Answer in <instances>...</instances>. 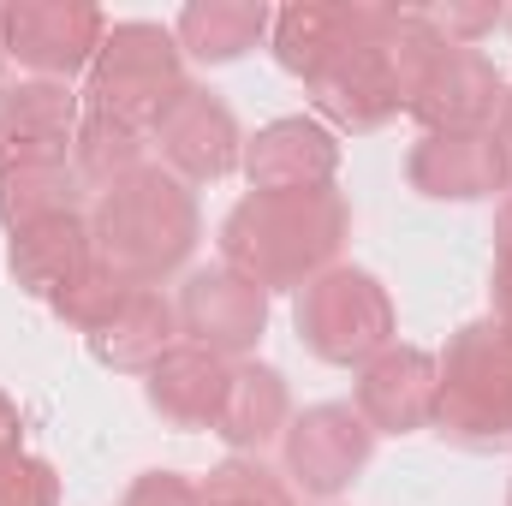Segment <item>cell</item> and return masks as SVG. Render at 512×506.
Returning a JSON list of instances; mask_svg holds the SVG:
<instances>
[{
    "instance_id": "6da1fadb",
    "label": "cell",
    "mask_w": 512,
    "mask_h": 506,
    "mask_svg": "<svg viewBox=\"0 0 512 506\" xmlns=\"http://www.w3.org/2000/svg\"><path fill=\"white\" fill-rule=\"evenodd\" d=\"M352 209L334 185L322 191H251L221 221V262L262 292H298L340 262Z\"/></svg>"
},
{
    "instance_id": "7a4b0ae2",
    "label": "cell",
    "mask_w": 512,
    "mask_h": 506,
    "mask_svg": "<svg viewBox=\"0 0 512 506\" xmlns=\"http://www.w3.org/2000/svg\"><path fill=\"white\" fill-rule=\"evenodd\" d=\"M197 197L185 179H173L161 161L137 167L114 191L96 197L90 209V239H96V262L114 268L131 286H155L167 274H179L191 251H197Z\"/></svg>"
},
{
    "instance_id": "3957f363",
    "label": "cell",
    "mask_w": 512,
    "mask_h": 506,
    "mask_svg": "<svg viewBox=\"0 0 512 506\" xmlns=\"http://www.w3.org/2000/svg\"><path fill=\"white\" fill-rule=\"evenodd\" d=\"M435 393V429L465 453L512 447V334L501 322H471L453 334Z\"/></svg>"
},
{
    "instance_id": "277c9868",
    "label": "cell",
    "mask_w": 512,
    "mask_h": 506,
    "mask_svg": "<svg viewBox=\"0 0 512 506\" xmlns=\"http://www.w3.org/2000/svg\"><path fill=\"white\" fill-rule=\"evenodd\" d=\"M292 328L298 340L340 370H364L370 358H382L393 346V298L370 268H346L334 262L328 274H316L310 286H298L292 298Z\"/></svg>"
},
{
    "instance_id": "5b68a950",
    "label": "cell",
    "mask_w": 512,
    "mask_h": 506,
    "mask_svg": "<svg viewBox=\"0 0 512 506\" xmlns=\"http://www.w3.org/2000/svg\"><path fill=\"white\" fill-rule=\"evenodd\" d=\"M185 90V54L173 42V30L126 18L108 24L96 60H90V114H114L126 126L149 131L155 114Z\"/></svg>"
},
{
    "instance_id": "8992f818",
    "label": "cell",
    "mask_w": 512,
    "mask_h": 506,
    "mask_svg": "<svg viewBox=\"0 0 512 506\" xmlns=\"http://www.w3.org/2000/svg\"><path fill=\"white\" fill-rule=\"evenodd\" d=\"M376 453V429L358 417V405H310L286 423L280 435V477L292 483V495H316V501H334L358 483V471L370 465Z\"/></svg>"
},
{
    "instance_id": "52a82bcc",
    "label": "cell",
    "mask_w": 512,
    "mask_h": 506,
    "mask_svg": "<svg viewBox=\"0 0 512 506\" xmlns=\"http://www.w3.org/2000/svg\"><path fill=\"white\" fill-rule=\"evenodd\" d=\"M0 36H6V60L24 78L66 84L96 60L108 18L102 6H84V0H18V6H0Z\"/></svg>"
},
{
    "instance_id": "ba28073f",
    "label": "cell",
    "mask_w": 512,
    "mask_h": 506,
    "mask_svg": "<svg viewBox=\"0 0 512 506\" xmlns=\"http://www.w3.org/2000/svg\"><path fill=\"white\" fill-rule=\"evenodd\" d=\"M149 143L161 155V167L185 185H215L227 179L239 161H245V137H239V120L233 108L215 96V90H197L185 84L149 126Z\"/></svg>"
},
{
    "instance_id": "9c48e42d",
    "label": "cell",
    "mask_w": 512,
    "mask_h": 506,
    "mask_svg": "<svg viewBox=\"0 0 512 506\" xmlns=\"http://www.w3.org/2000/svg\"><path fill=\"white\" fill-rule=\"evenodd\" d=\"M501 108H507V78L495 72V60L483 48H441L405 102V114L423 126V137L489 131L501 120Z\"/></svg>"
},
{
    "instance_id": "30bf717a",
    "label": "cell",
    "mask_w": 512,
    "mask_h": 506,
    "mask_svg": "<svg viewBox=\"0 0 512 506\" xmlns=\"http://www.w3.org/2000/svg\"><path fill=\"white\" fill-rule=\"evenodd\" d=\"M173 310H179V334L191 346L227 358V364L245 358L262 340V328H268V292L256 280H245V274H233L227 262L221 268H197Z\"/></svg>"
},
{
    "instance_id": "8fae6325",
    "label": "cell",
    "mask_w": 512,
    "mask_h": 506,
    "mask_svg": "<svg viewBox=\"0 0 512 506\" xmlns=\"http://www.w3.org/2000/svg\"><path fill=\"white\" fill-rule=\"evenodd\" d=\"M310 102L328 120V131H382L393 114H405V90H399L387 42H352V48H340L310 78Z\"/></svg>"
},
{
    "instance_id": "7c38bea8",
    "label": "cell",
    "mask_w": 512,
    "mask_h": 506,
    "mask_svg": "<svg viewBox=\"0 0 512 506\" xmlns=\"http://www.w3.org/2000/svg\"><path fill=\"white\" fill-rule=\"evenodd\" d=\"M245 179L251 191H322L340 173V137L316 114H286L245 137Z\"/></svg>"
},
{
    "instance_id": "4fadbf2b",
    "label": "cell",
    "mask_w": 512,
    "mask_h": 506,
    "mask_svg": "<svg viewBox=\"0 0 512 506\" xmlns=\"http://www.w3.org/2000/svg\"><path fill=\"white\" fill-rule=\"evenodd\" d=\"M405 179H411V191H423L435 203H471V197L512 191L495 131H441V137H423L405 155Z\"/></svg>"
},
{
    "instance_id": "5bb4252c",
    "label": "cell",
    "mask_w": 512,
    "mask_h": 506,
    "mask_svg": "<svg viewBox=\"0 0 512 506\" xmlns=\"http://www.w3.org/2000/svg\"><path fill=\"white\" fill-rule=\"evenodd\" d=\"M435 393H441V364L417 346H387L358 370V417L376 435H411L435 423Z\"/></svg>"
},
{
    "instance_id": "9a60e30c",
    "label": "cell",
    "mask_w": 512,
    "mask_h": 506,
    "mask_svg": "<svg viewBox=\"0 0 512 506\" xmlns=\"http://www.w3.org/2000/svg\"><path fill=\"white\" fill-rule=\"evenodd\" d=\"M227 381H233V364L179 340L149 376H143V393L155 405L161 423L173 429H215L221 423V405H227Z\"/></svg>"
},
{
    "instance_id": "2e32d148",
    "label": "cell",
    "mask_w": 512,
    "mask_h": 506,
    "mask_svg": "<svg viewBox=\"0 0 512 506\" xmlns=\"http://www.w3.org/2000/svg\"><path fill=\"white\" fill-rule=\"evenodd\" d=\"M173 346H179V310L155 286H137L120 304V316L90 334V358L102 370H120V376H149Z\"/></svg>"
},
{
    "instance_id": "e0dca14e",
    "label": "cell",
    "mask_w": 512,
    "mask_h": 506,
    "mask_svg": "<svg viewBox=\"0 0 512 506\" xmlns=\"http://www.w3.org/2000/svg\"><path fill=\"white\" fill-rule=\"evenodd\" d=\"M286 423H292L286 376H280L274 364H251V358H239V364H233V381H227V405H221L215 435H221L233 453L256 459L262 447H274V441L286 435Z\"/></svg>"
},
{
    "instance_id": "ac0fdd59",
    "label": "cell",
    "mask_w": 512,
    "mask_h": 506,
    "mask_svg": "<svg viewBox=\"0 0 512 506\" xmlns=\"http://www.w3.org/2000/svg\"><path fill=\"white\" fill-rule=\"evenodd\" d=\"M90 262H96V239H90L84 215H54V221H36V227L12 233V274L36 298L66 292Z\"/></svg>"
},
{
    "instance_id": "d6986e66",
    "label": "cell",
    "mask_w": 512,
    "mask_h": 506,
    "mask_svg": "<svg viewBox=\"0 0 512 506\" xmlns=\"http://www.w3.org/2000/svg\"><path fill=\"white\" fill-rule=\"evenodd\" d=\"M78 197H84V179H78L72 155L0 167V227L6 233H24L54 215H78Z\"/></svg>"
},
{
    "instance_id": "ffe728a7",
    "label": "cell",
    "mask_w": 512,
    "mask_h": 506,
    "mask_svg": "<svg viewBox=\"0 0 512 506\" xmlns=\"http://www.w3.org/2000/svg\"><path fill=\"white\" fill-rule=\"evenodd\" d=\"M268 30V6L262 0H197L173 18V42L179 54L203 60V66H227L239 54H251Z\"/></svg>"
},
{
    "instance_id": "44dd1931",
    "label": "cell",
    "mask_w": 512,
    "mask_h": 506,
    "mask_svg": "<svg viewBox=\"0 0 512 506\" xmlns=\"http://www.w3.org/2000/svg\"><path fill=\"white\" fill-rule=\"evenodd\" d=\"M143 149H149V137L126 120H114V114H84L78 120V137H72V167H78V179H84V191H114L120 179H131L137 167H149L143 161Z\"/></svg>"
},
{
    "instance_id": "7402d4cb",
    "label": "cell",
    "mask_w": 512,
    "mask_h": 506,
    "mask_svg": "<svg viewBox=\"0 0 512 506\" xmlns=\"http://www.w3.org/2000/svg\"><path fill=\"white\" fill-rule=\"evenodd\" d=\"M131 292H137L131 280H120V274H114V268H102V262H90V268H84L66 292H54L48 304H54V316H60V322H72V328L90 340L96 328H108V322L120 316V304H126Z\"/></svg>"
},
{
    "instance_id": "603a6c76",
    "label": "cell",
    "mask_w": 512,
    "mask_h": 506,
    "mask_svg": "<svg viewBox=\"0 0 512 506\" xmlns=\"http://www.w3.org/2000/svg\"><path fill=\"white\" fill-rule=\"evenodd\" d=\"M197 489H203V506H298L292 483L280 471H268L262 459H245V453L215 465Z\"/></svg>"
},
{
    "instance_id": "cb8c5ba5",
    "label": "cell",
    "mask_w": 512,
    "mask_h": 506,
    "mask_svg": "<svg viewBox=\"0 0 512 506\" xmlns=\"http://www.w3.org/2000/svg\"><path fill=\"white\" fill-rule=\"evenodd\" d=\"M0 506H60V477L36 453H6L0 459Z\"/></svg>"
},
{
    "instance_id": "d4e9b609",
    "label": "cell",
    "mask_w": 512,
    "mask_h": 506,
    "mask_svg": "<svg viewBox=\"0 0 512 506\" xmlns=\"http://www.w3.org/2000/svg\"><path fill=\"white\" fill-rule=\"evenodd\" d=\"M417 18H423L447 48H477L507 12H501V6H465V0H447V6H417Z\"/></svg>"
},
{
    "instance_id": "484cf974",
    "label": "cell",
    "mask_w": 512,
    "mask_h": 506,
    "mask_svg": "<svg viewBox=\"0 0 512 506\" xmlns=\"http://www.w3.org/2000/svg\"><path fill=\"white\" fill-rule=\"evenodd\" d=\"M126 506H203V489L185 483L179 471H143L126 489Z\"/></svg>"
},
{
    "instance_id": "4316f807",
    "label": "cell",
    "mask_w": 512,
    "mask_h": 506,
    "mask_svg": "<svg viewBox=\"0 0 512 506\" xmlns=\"http://www.w3.org/2000/svg\"><path fill=\"white\" fill-rule=\"evenodd\" d=\"M24 155V126H18V84H0V167Z\"/></svg>"
},
{
    "instance_id": "83f0119b",
    "label": "cell",
    "mask_w": 512,
    "mask_h": 506,
    "mask_svg": "<svg viewBox=\"0 0 512 506\" xmlns=\"http://www.w3.org/2000/svg\"><path fill=\"white\" fill-rule=\"evenodd\" d=\"M489 298H495V322L512 334V256H495V286H489Z\"/></svg>"
},
{
    "instance_id": "f1b7e54d",
    "label": "cell",
    "mask_w": 512,
    "mask_h": 506,
    "mask_svg": "<svg viewBox=\"0 0 512 506\" xmlns=\"http://www.w3.org/2000/svg\"><path fill=\"white\" fill-rule=\"evenodd\" d=\"M6 453H24V417H18V405L0 393V459Z\"/></svg>"
},
{
    "instance_id": "f546056e",
    "label": "cell",
    "mask_w": 512,
    "mask_h": 506,
    "mask_svg": "<svg viewBox=\"0 0 512 506\" xmlns=\"http://www.w3.org/2000/svg\"><path fill=\"white\" fill-rule=\"evenodd\" d=\"M495 256H512V191L501 197V215H495Z\"/></svg>"
},
{
    "instance_id": "4dcf8cb0",
    "label": "cell",
    "mask_w": 512,
    "mask_h": 506,
    "mask_svg": "<svg viewBox=\"0 0 512 506\" xmlns=\"http://www.w3.org/2000/svg\"><path fill=\"white\" fill-rule=\"evenodd\" d=\"M0 66H6V36H0Z\"/></svg>"
},
{
    "instance_id": "1f68e13d",
    "label": "cell",
    "mask_w": 512,
    "mask_h": 506,
    "mask_svg": "<svg viewBox=\"0 0 512 506\" xmlns=\"http://www.w3.org/2000/svg\"><path fill=\"white\" fill-rule=\"evenodd\" d=\"M507 30H512V12H507Z\"/></svg>"
},
{
    "instance_id": "d6a6232c",
    "label": "cell",
    "mask_w": 512,
    "mask_h": 506,
    "mask_svg": "<svg viewBox=\"0 0 512 506\" xmlns=\"http://www.w3.org/2000/svg\"><path fill=\"white\" fill-rule=\"evenodd\" d=\"M507 506H512V495H507Z\"/></svg>"
}]
</instances>
